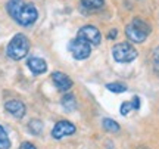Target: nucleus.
<instances>
[{
    "label": "nucleus",
    "instance_id": "1",
    "mask_svg": "<svg viewBox=\"0 0 159 149\" xmlns=\"http://www.w3.org/2000/svg\"><path fill=\"white\" fill-rule=\"evenodd\" d=\"M6 11L15 22L22 27L33 25L39 18L37 7L27 0H9L6 5Z\"/></svg>",
    "mask_w": 159,
    "mask_h": 149
},
{
    "label": "nucleus",
    "instance_id": "2",
    "mask_svg": "<svg viewBox=\"0 0 159 149\" xmlns=\"http://www.w3.org/2000/svg\"><path fill=\"white\" fill-rule=\"evenodd\" d=\"M30 50V40L25 37L24 34H15L12 37V40L9 41L7 44V49H6V53L7 56L13 59V61H19L28 55Z\"/></svg>",
    "mask_w": 159,
    "mask_h": 149
},
{
    "label": "nucleus",
    "instance_id": "3",
    "mask_svg": "<svg viewBox=\"0 0 159 149\" xmlns=\"http://www.w3.org/2000/svg\"><path fill=\"white\" fill-rule=\"evenodd\" d=\"M125 34L134 43H142L148 39L150 34V25L143 19H133L127 27H125Z\"/></svg>",
    "mask_w": 159,
    "mask_h": 149
},
{
    "label": "nucleus",
    "instance_id": "4",
    "mask_svg": "<svg viewBox=\"0 0 159 149\" xmlns=\"http://www.w3.org/2000/svg\"><path fill=\"white\" fill-rule=\"evenodd\" d=\"M137 50L131 46L130 43H118L116 46L112 49V56L116 62L125 63V62H133L137 58Z\"/></svg>",
    "mask_w": 159,
    "mask_h": 149
},
{
    "label": "nucleus",
    "instance_id": "5",
    "mask_svg": "<svg viewBox=\"0 0 159 149\" xmlns=\"http://www.w3.org/2000/svg\"><path fill=\"white\" fill-rule=\"evenodd\" d=\"M68 50H69V53H71V55L75 58V59L83 61V59H87V58L90 56L91 46L85 40L80 39V37H75L74 40L69 41Z\"/></svg>",
    "mask_w": 159,
    "mask_h": 149
},
{
    "label": "nucleus",
    "instance_id": "6",
    "mask_svg": "<svg viewBox=\"0 0 159 149\" xmlns=\"http://www.w3.org/2000/svg\"><path fill=\"white\" fill-rule=\"evenodd\" d=\"M77 37L85 40L90 46H99V44H100V40H102L100 31H99L96 27H93V25H85L83 28H80Z\"/></svg>",
    "mask_w": 159,
    "mask_h": 149
},
{
    "label": "nucleus",
    "instance_id": "7",
    "mask_svg": "<svg viewBox=\"0 0 159 149\" xmlns=\"http://www.w3.org/2000/svg\"><path fill=\"white\" fill-rule=\"evenodd\" d=\"M75 126L72 124V123H69V121H59V123H56L55 124V127H53V130H52V136L55 139H62L65 137V136H71V134H74L75 133Z\"/></svg>",
    "mask_w": 159,
    "mask_h": 149
},
{
    "label": "nucleus",
    "instance_id": "8",
    "mask_svg": "<svg viewBox=\"0 0 159 149\" xmlns=\"http://www.w3.org/2000/svg\"><path fill=\"white\" fill-rule=\"evenodd\" d=\"M5 109L12 115V117H15L18 120H21L25 112H27V108H25V105H24L21 100H18V99H12V100H7L5 103Z\"/></svg>",
    "mask_w": 159,
    "mask_h": 149
},
{
    "label": "nucleus",
    "instance_id": "9",
    "mask_svg": "<svg viewBox=\"0 0 159 149\" xmlns=\"http://www.w3.org/2000/svg\"><path fill=\"white\" fill-rule=\"evenodd\" d=\"M52 80H53V84L56 86V89L61 90V92H68L69 89L72 87V80L66 74L59 72V71L52 74Z\"/></svg>",
    "mask_w": 159,
    "mask_h": 149
},
{
    "label": "nucleus",
    "instance_id": "10",
    "mask_svg": "<svg viewBox=\"0 0 159 149\" xmlns=\"http://www.w3.org/2000/svg\"><path fill=\"white\" fill-rule=\"evenodd\" d=\"M27 65H28V68L31 69L33 74H43V72L47 71V63H46V61L41 59V58H37V56L28 58Z\"/></svg>",
    "mask_w": 159,
    "mask_h": 149
},
{
    "label": "nucleus",
    "instance_id": "11",
    "mask_svg": "<svg viewBox=\"0 0 159 149\" xmlns=\"http://www.w3.org/2000/svg\"><path fill=\"white\" fill-rule=\"evenodd\" d=\"M62 105L63 108L66 109V111H74L77 108V100H75V96L74 95H71V93H66L65 96L62 98Z\"/></svg>",
    "mask_w": 159,
    "mask_h": 149
},
{
    "label": "nucleus",
    "instance_id": "12",
    "mask_svg": "<svg viewBox=\"0 0 159 149\" xmlns=\"http://www.w3.org/2000/svg\"><path fill=\"white\" fill-rule=\"evenodd\" d=\"M103 128H105L106 132L116 133V132H119V124L116 121L111 120V118H105V120H103Z\"/></svg>",
    "mask_w": 159,
    "mask_h": 149
},
{
    "label": "nucleus",
    "instance_id": "13",
    "mask_svg": "<svg viewBox=\"0 0 159 149\" xmlns=\"http://www.w3.org/2000/svg\"><path fill=\"white\" fill-rule=\"evenodd\" d=\"M0 149H11V140L3 127L0 126Z\"/></svg>",
    "mask_w": 159,
    "mask_h": 149
},
{
    "label": "nucleus",
    "instance_id": "14",
    "mask_svg": "<svg viewBox=\"0 0 159 149\" xmlns=\"http://www.w3.org/2000/svg\"><path fill=\"white\" fill-rule=\"evenodd\" d=\"M81 3L84 7L87 9H91V11H94V9H100L105 3V0H81Z\"/></svg>",
    "mask_w": 159,
    "mask_h": 149
},
{
    "label": "nucleus",
    "instance_id": "15",
    "mask_svg": "<svg viewBox=\"0 0 159 149\" xmlns=\"http://www.w3.org/2000/svg\"><path fill=\"white\" fill-rule=\"evenodd\" d=\"M30 132L33 133V134H40V133L43 132V123L39 120H33V121H30Z\"/></svg>",
    "mask_w": 159,
    "mask_h": 149
},
{
    "label": "nucleus",
    "instance_id": "16",
    "mask_svg": "<svg viewBox=\"0 0 159 149\" xmlns=\"http://www.w3.org/2000/svg\"><path fill=\"white\" fill-rule=\"evenodd\" d=\"M106 87H108V90H111V92H114V93H122L127 90V86L122 84V83H111Z\"/></svg>",
    "mask_w": 159,
    "mask_h": 149
},
{
    "label": "nucleus",
    "instance_id": "17",
    "mask_svg": "<svg viewBox=\"0 0 159 149\" xmlns=\"http://www.w3.org/2000/svg\"><path fill=\"white\" fill-rule=\"evenodd\" d=\"M131 109H134V105H133V102H131V100H128V102H124L122 105H121V114H122V115H127L131 111Z\"/></svg>",
    "mask_w": 159,
    "mask_h": 149
},
{
    "label": "nucleus",
    "instance_id": "18",
    "mask_svg": "<svg viewBox=\"0 0 159 149\" xmlns=\"http://www.w3.org/2000/svg\"><path fill=\"white\" fill-rule=\"evenodd\" d=\"M153 68H155V71L159 74V46L155 49V52H153Z\"/></svg>",
    "mask_w": 159,
    "mask_h": 149
},
{
    "label": "nucleus",
    "instance_id": "19",
    "mask_svg": "<svg viewBox=\"0 0 159 149\" xmlns=\"http://www.w3.org/2000/svg\"><path fill=\"white\" fill-rule=\"evenodd\" d=\"M19 149H37L33 143H30V142H24L21 146H19Z\"/></svg>",
    "mask_w": 159,
    "mask_h": 149
}]
</instances>
